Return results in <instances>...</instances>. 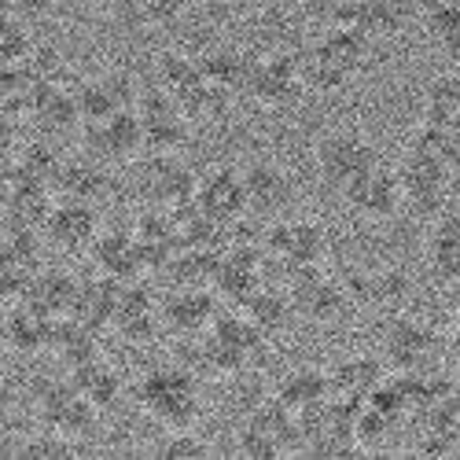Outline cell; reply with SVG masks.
Wrapping results in <instances>:
<instances>
[{
    "mask_svg": "<svg viewBox=\"0 0 460 460\" xmlns=\"http://www.w3.org/2000/svg\"><path fill=\"white\" fill-rule=\"evenodd\" d=\"M56 188L63 199H78V203H100L107 191H111V173H107V163H100L96 155H74V159H63L59 166V177H56Z\"/></svg>",
    "mask_w": 460,
    "mask_h": 460,
    "instance_id": "cell-15",
    "label": "cell"
},
{
    "mask_svg": "<svg viewBox=\"0 0 460 460\" xmlns=\"http://www.w3.org/2000/svg\"><path fill=\"white\" fill-rule=\"evenodd\" d=\"M63 4H70V8H93V4H100V0H63Z\"/></svg>",
    "mask_w": 460,
    "mask_h": 460,
    "instance_id": "cell-28",
    "label": "cell"
},
{
    "mask_svg": "<svg viewBox=\"0 0 460 460\" xmlns=\"http://www.w3.org/2000/svg\"><path fill=\"white\" fill-rule=\"evenodd\" d=\"M151 456H159V460H203V456H210V442H203L191 428H184V431H170V438H163L159 446H151Z\"/></svg>",
    "mask_w": 460,
    "mask_h": 460,
    "instance_id": "cell-22",
    "label": "cell"
},
{
    "mask_svg": "<svg viewBox=\"0 0 460 460\" xmlns=\"http://www.w3.org/2000/svg\"><path fill=\"white\" fill-rule=\"evenodd\" d=\"M295 305H298V314H305L310 321H335L342 314V305H347V295H342V288L335 280L310 277L298 284Z\"/></svg>",
    "mask_w": 460,
    "mask_h": 460,
    "instance_id": "cell-20",
    "label": "cell"
},
{
    "mask_svg": "<svg viewBox=\"0 0 460 460\" xmlns=\"http://www.w3.org/2000/svg\"><path fill=\"white\" fill-rule=\"evenodd\" d=\"M228 8H236V12H243V15H258V12H265L273 4V0H225Z\"/></svg>",
    "mask_w": 460,
    "mask_h": 460,
    "instance_id": "cell-27",
    "label": "cell"
},
{
    "mask_svg": "<svg viewBox=\"0 0 460 460\" xmlns=\"http://www.w3.org/2000/svg\"><path fill=\"white\" fill-rule=\"evenodd\" d=\"M342 199H347V207L358 217H365V221H387V217H394L405 207L398 166L376 163L368 173H361L347 191H342Z\"/></svg>",
    "mask_w": 460,
    "mask_h": 460,
    "instance_id": "cell-9",
    "label": "cell"
},
{
    "mask_svg": "<svg viewBox=\"0 0 460 460\" xmlns=\"http://www.w3.org/2000/svg\"><path fill=\"white\" fill-rule=\"evenodd\" d=\"M398 177H402V196H405V210L416 217H438L449 207V184H453V166L438 155V151L424 147V144H409V151L398 163Z\"/></svg>",
    "mask_w": 460,
    "mask_h": 460,
    "instance_id": "cell-2",
    "label": "cell"
},
{
    "mask_svg": "<svg viewBox=\"0 0 460 460\" xmlns=\"http://www.w3.org/2000/svg\"><path fill=\"white\" fill-rule=\"evenodd\" d=\"M372 59V37L361 26L335 22L321 41L302 56L305 85L310 93H339L347 89L358 74H365Z\"/></svg>",
    "mask_w": 460,
    "mask_h": 460,
    "instance_id": "cell-1",
    "label": "cell"
},
{
    "mask_svg": "<svg viewBox=\"0 0 460 460\" xmlns=\"http://www.w3.org/2000/svg\"><path fill=\"white\" fill-rule=\"evenodd\" d=\"M140 402L144 409L159 420L163 428L170 431H184L191 428V420L199 416V398H196V387L191 379L177 368H159L144 379L140 387Z\"/></svg>",
    "mask_w": 460,
    "mask_h": 460,
    "instance_id": "cell-5",
    "label": "cell"
},
{
    "mask_svg": "<svg viewBox=\"0 0 460 460\" xmlns=\"http://www.w3.org/2000/svg\"><path fill=\"white\" fill-rule=\"evenodd\" d=\"M196 207L210 221H236L247 210V191H243V170L217 166L196 184Z\"/></svg>",
    "mask_w": 460,
    "mask_h": 460,
    "instance_id": "cell-13",
    "label": "cell"
},
{
    "mask_svg": "<svg viewBox=\"0 0 460 460\" xmlns=\"http://www.w3.org/2000/svg\"><path fill=\"white\" fill-rule=\"evenodd\" d=\"M45 228V240L59 251H85L96 243V233H100V217L93 210V203H78V199H63L59 207H52L49 221L41 225Z\"/></svg>",
    "mask_w": 460,
    "mask_h": 460,
    "instance_id": "cell-12",
    "label": "cell"
},
{
    "mask_svg": "<svg viewBox=\"0 0 460 460\" xmlns=\"http://www.w3.org/2000/svg\"><path fill=\"white\" fill-rule=\"evenodd\" d=\"M270 247L277 254H284L291 265L298 270H310V265L321 261L328 240H324V228L310 217H295V221H277L273 225V236H270Z\"/></svg>",
    "mask_w": 460,
    "mask_h": 460,
    "instance_id": "cell-14",
    "label": "cell"
},
{
    "mask_svg": "<svg viewBox=\"0 0 460 460\" xmlns=\"http://www.w3.org/2000/svg\"><path fill=\"white\" fill-rule=\"evenodd\" d=\"M302 93H310L305 70H302V56H295V52L251 56L243 96H251L261 107H291L302 100Z\"/></svg>",
    "mask_w": 460,
    "mask_h": 460,
    "instance_id": "cell-4",
    "label": "cell"
},
{
    "mask_svg": "<svg viewBox=\"0 0 460 460\" xmlns=\"http://www.w3.org/2000/svg\"><path fill=\"white\" fill-rule=\"evenodd\" d=\"M383 347H387V361L391 365L416 368L420 361H428V354L435 347V335H431V328H424L420 321L394 317L387 324V339H383Z\"/></svg>",
    "mask_w": 460,
    "mask_h": 460,
    "instance_id": "cell-17",
    "label": "cell"
},
{
    "mask_svg": "<svg viewBox=\"0 0 460 460\" xmlns=\"http://www.w3.org/2000/svg\"><path fill=\"white\" fill-rule=\"evenodd\" d=\"M420 26H424L431 49L446 63L460 66V0H438V4L420 19Z\"/></svg>",
    "mask_w": 460,
    "mask_h": 460,
    "instance_id": "cell-19",
    "label": "cell"
},
{
    "mask_svg": "<svg viewBox=\"0 0 460 460\" xmlns=\"http://www.w3.org/2000/svg\"><path fill=\"white\" fill-rule=\"evenodd\" d=\"M78 107H82V126L85 122H100V119H111L119 111H133L137 107V89H133V78L126 70L111 66V70H100L93 78H82L78 89Z\"/></svg>",
    "mask_w": 460,
    "mask_h": 460,
    "instance_id": "cell-11",
    "label": "cell"
},
{
    "mask_svg": "<svg viewBox=\"0 0 460 460\" xmlns=\"http://www.w3.org/2000/svg\"><path fill=\"white\" fill-rule=\"evenodd\" d=\"M243 191H247V210L254 217L277 221L295 199V181L280 163L254 159L243 166Z\"/></svg>",
    "mask_w": 460,
    "mask_h": 460,
    "instance_id": "cell-10",
    "label": "cell"
},
{
    "mask_svg": "<svg viewBox=\"0 0 460 460\" xmlns=\"http://www.w3.org/2000/svg\"><path fill=\"white\" fill-rule=\"evenodd\" d=\"M85 151L107 166H126L140 155V151H147L144 147V122H140L137 107L119 111V114L100 119V122H85Z\"/></svg>",
    "mask_w": 460,
    "mask_h": 460,
    "instance_id": "cell-7",
    "label": "cell"
},
{
    "mask_svg": "<svg viewBox=\"0 0 460 460\" xmlns=\"http://www.w3.org/2000/svg\"><path fill=\"white\" fill-rule=\"evenodd\" d=\"M133 8L140 12V19L155 30H166V26H177L188 12V0H133Z\"/></svg>",
    "mask_w": 460,
    "mask_h": 460,
    "instance_id": "cell-23",
    "label": "cell"
},
{
    "mask_svg": "<svg viewBox=\"0 0 460 460\" xmlns=\"http://www.w3.org/2000/svg\"><path fill=\"white\" fill-rule=\"evenodd\" d=\"M196 177L184 166L181 155H159L147 151V159L137 166V188L147 203L155 207H181L188 199H196Z\"/></svg>",
    "mask_w": 460,
    "mask_h": 460,
    "instance_id": "cell-8",
    "label": "cell"
},
{
    "mask_svg": "<svg viewBox=\"0 0 460 460\" xmlns=\"http://www.w3.org/2000/svg\"><path fill=\"white\" fill-rule=\"evenodd\" d=\"M428 270L442 284L460 280V210H446L435 217L428 236Z\"/></svg>",
    "mask_w": 460,
    "mask_h": 460,
    "instance_id": "cell-16",
    "label": "cell"
},
{
    "mask_svg": "<svg viewBox=\"0 0 460 460\" xmlns=\"http://www.w3.org/2000/svg\"><path fill=\"white\" fill-rule=\"evenodd\" d=\"M33 22H22L15 15H4V30H0V59L4 66H26L33 59Z\"/></svg>",
    "mask_w": 460,
    "mask_h": 460,
    "instance_id": "cell-21",
    "label": "cell"
},
{
    "mask_svg": "<svg viewBox=\"0 0 460 460\" xmlns=\"http://www.w3.org/2000/svg\"><path fill=\"white\" fill-rule=\"evenodd\" d=\"M63 4V0H4V15H15L22 22H45L56 15V8Z\"/></svg>",
    "mask_w": 460,
    "mask_h": 460,
    "instance_id": "cell-26",
    "label": "cell"
},
{
    "mask_svg": "<svg viewBox=\"0 0 460 460\" xmlns=\"http://www.w3.org/2000/svg\"><path fill=\"white\" fill-rule=\"evenodd\" d=\"M137 114L144 122V147L147 151H159V155H181L191 140V114L166 93H144L137 100Z\"/></svg>",
    "mask_w": 460,
    "mask_h": 460,
    "instance_id": "cell-6",
    "label": "cell"
},
{
    "mask_svg": "<svg viewBox=\"0 0 460 460\" xmlns=\"http://www.w3.org/2000/svg\"><path fill=\"white\" fill-rule=\"evenodd\" d=\"M376 163H383L379 147L361 133V129H332L317 140V151H314V166H317V177L321 184L335 188L339 196L347 191L361 173H368Z\"/></svg>",
    "mask_w": 460,
    "mask_h": 460,
    "instance_id": "cell-3",
    "label": "cell"
},
{
    "mask_svg": "<svg viewBox=\"0 0 460 460\" xmlns=\"http://www.w3.org/2000/svg\"><path fill=\"white\" fill-rule=\"evenodd\" d=\"M409 22H416L409 0H358L350 15V26H361L368 37H394Z\"/></svg>",
    "mask_w": 460,
    "mask_h": 460,
    "instance_id": "cell-18",
    "label": "cell"
},
{
    "mask_svg": "<svg viewBox=\"0 0 460 460\" xmlns=\"http://www.w3.org/2000/svg\"><path fill=\"white\" fill-rule=\"evenodd\" d=\"M298 4H302V12H310L314 19L335 26V22H350L358 0H298Z\"/></svg>",
    "mask_w": 460,
    "mask_h": 460,
    "instance_id": "cell-25",
    "label": "cell"
},
{
    "mask_svg": "<svg viewBox=\"0 0 460 460\" xmlns=\"http://www.w3.org/2000/svg\"><path fill=\"white\" fill-rule=\"evenodd\" d=\"M15 456H41V460H56V456H74V446H70V438H66V435L49 431V435H37V438L22 442Z\"/></svg>",
    "mask_w": 460,
    "mask_h": 460,
    "instance_id": "cell-24",
    "label": "cell"
}]
</instances>
